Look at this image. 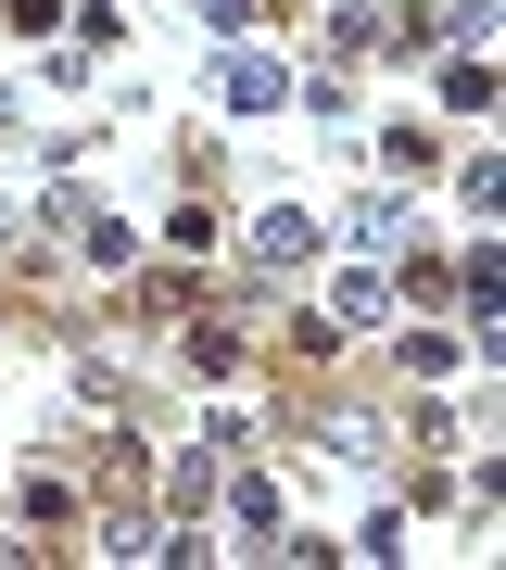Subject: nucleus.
Here are the masks:
<instances>
[{
	"instance_id": "nucleus-1",
	"label": "nucleus",
	"mask_w": 506,
	"mask_h": 570,
	"mask_svg": "<svg viewBox=\"0 0 506 570\" xmlns=\"http://www.w3.org/2000/svg\"><path fill=\"white\" fill-rule=\"evenodd\" d=\"M216 89H228V102H241V115H266V102H279L291 77H279V63H266V51H228V77H216Z\"/></svg>"
},
{
	"instance_id": "nucleus-2",
	"label": "nucleus",
	"mask_w": 506,
	"mask_h": 570,
	"mask_svg": "<svg viewBox=\"0 0 506 570\" xmlns=\"http://www.w3.org/2000/svg\"><path fill=\"white\" fill-rule=\"evenodd\" d=\"M304 254H317V228H304L291 204H279V216H254V266H304Z\"/></svg>"
},
{
	"instance_id": "nucleus-3",
	"label": "nucleus",
	"mask_w": 506,
	"mask_h": 570,
	"mask_svg": "<svg viewBox=\"0 0 506 570\" xmlns=\"http://www.w3.org/2000/svg\"><path fill=\"white\" fill-rule=\"evenodd\" d=\"M380 305H393V292H380V266H343V292H329V330H343V317L367 330V317H380Z\"/></svg>"
},
{
	"instance_id": "nucleus-4",
	"label": "nucleus",
	"mask_w": 506,
	"mask_h": 570,
	"mask_svg": "<svg viewBox=\"0 0 506 570\" xmlns=\"http://www.w3.org/2000/svg\"><path fill=\"white\" fill-rule=\"evenodd\" d=\"M494 305H506V254L482 242V254H468V317H482V330H494Z\"/></svg>"
},
{
	"instance_id": "nucleus-5",
	"label": "nucleus",
	"mask_w": 506,
	"mask_h": 570,
	"mask_svg": "<svg viewBox=\"0 0 506 570\" xmlns=\"http://www.w3.org/2000/svg\"><path fill=\"white\" fill-rule=\"evenodd\" d=\"M329 39H393V0H329Z\"/></svg>"
},
{
	"instance_id": "nucleus-6",
	"label": "nucleus",
	"mask_w": 506,
	"mask_h": 570,
	"mask_svg": "<svg viewBox=\"0 0 506 570\" xmlns=\"http://www.w3.org/2000/svg\"><path fill=\"white\" fill-rule=\"evenodd\" d=\"M228 520H241V532H279V494H266L254 469H241V482H228Z\"/></svg>"
}]
</instances>
